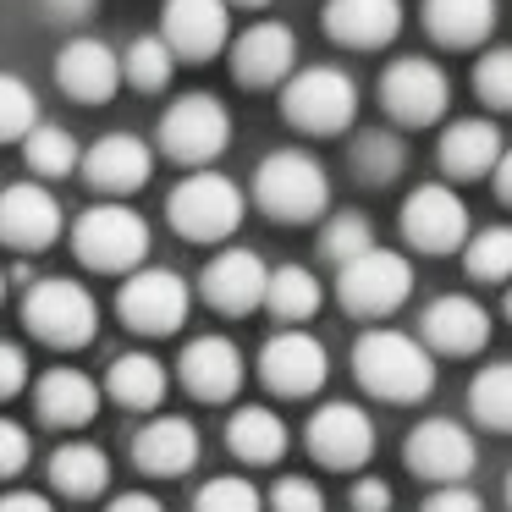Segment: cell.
Returning a JSON list of instances; mask_svg holds the SVG:
<instances>
[{
	"mask_svg": "<svg viewBox=\"0 0 512 512\" xmlns=\"http://www.w3.org/2000/svg\"><path fill=\"white\" fill-rule=\"evenodd\" d=\"M353 375L380 402H424L435 391V358L424 353L419 336L375 325L353 347Z\"/></svg>",
	"mask_w": 512,
	"mask_h": 512,
	"instance_id": "6da1fadb",
	"label": "cell"
},
{
	"mask_svg": "<svg viewBox=\"0 0 512 512\" xmlns=\"http://www.w3.org/2000/svg\"><path fill=\"white\" fill-rule=\"evenodd\" d=\"M72 248L89 270H105V276H133L149 254V226L138 210L127 204H94V210L78 215L72 226Z\"/></svg>",
	"mask_w": 512,
	"mask_h": 512,
	"instance_id": "7a4b0ae2",
	"label": "cell"
},
{
	"mask_svg": "<svg viewBox=\"0 0 512 512\" xmlns=\"http://www.w3.org/2000/svg\"><path fill=\"white\" fill-rule=\"evenodd\" d=\"M254 199H259V210L276 215V221H314V215L331 204V177H325V166L314 155L281 149V155L259 160Z\"/></svg>",
	"mask_w": 512,
	"mask_h": 512,
	"instance_id": "3957f363",
	"label": "cell"
},
{
	"mask_svg": "<svg viewBox=\"0 0 512 512\" xmlns=\"http://www.w3.org/2000/svg\"><path fill=\"white\" fill-rule=\"evenodd\" d=\"M166 215L188 243H221L243 226V188L221 171H193L171 188Z\"/></svg>",
	"mask_w": 512,
	"mask_h": 512,
	"instance_id": "277c9868",
	"label": "cell"
},
{
	"mask_svg": "<svg viewBox=\"0 0 512 512\" xmlns=\"http://www.w3.org/2000/svg\"><path fill=\"white\" fill-rule=\"evenodd\" d=\"M23 320H28V331H34L39 342H50V347H83V342H94V331H100V303H94V292L83 287V281L45 276V281L28 287Z\"/></svg>",
	"mask_w": 512,
	"mask_h": 512,
	"instance_id": "5b68a950",
	"label": "cell"
},
{
	"mask_svg": "<svg viewBox=\"0 0 512 512\" xmlns=\"http://www.w3.org/2000/svg\"><path fill=\"white\" fill-rule=\"evenodd\" d=\"M281 111L303 133H342L358 116V83L342 67H303L281 89Z\"/></svg>",
	"mask_w": 512,
	"mask_h": 512,
	"instance_id": "8992f818",
	"label": "cell"
},
{
	"mask_svg": "<svg viewBox=\"0 0 512 512\" xmlns=\"http://www.w3.org/2000/svg\"><path fill=\"white\" fill-rule=\"evenodd\" d=\"M336 292H342L347 314H364V320H386L408 303L413 292V265L397 254V248H369L353 265H342L336 276Z\"/></svg>",
	"mask_w": 512,
	"mask_h": 512,
	"instance_id": "52a82bcc",
	"label": "cell"
},
{
	"mask_svg": "<svg viewBox=\"0 0 512 512\" xmlns=\"http://www.w3.org/2000/svg\"><path fill=\"white\" fill-rule=\"evenodd\" d=\"M232 144V116L215 94H182L166 116H160V149L193 171H210V160Z\"/></svg>",
	"mask_w": 512,
	"mask_h": 512,
	"instance_id": "ba28073f",
	"label": "cell"
},
{
	"mask_svg": "<svg viewBox=\"0 0 512 512\" xmlns=\"http://www.w3.org/2000/svg\"><path fill=\"white\" fill-rule=\"evenodd\" d=\"M188 281L177 270H133L116 292V314H122L127 331H144V336H171L182 320H188Z\"/></svg>",
	"mask_w": 512,
	"mask_h": 512,
	"instance_id": "9c48e42d",
	"label": "cell"
},
{
	"mask_svg": "<svg viewBox=\"0 0 512 512\" xmlns=\"http://www.w3.org/2000/svg\"><path fill=\"white\" fill-rule=\"evenodd\" d=\"M380 105H386L402 127H430V122H441L446 105H452V83H446V72L435 67V61L402 56V61H391L386 78H380Z\"/></svg>",
	"mask_w": 512,
	"mask_h": 512,
	"instance_id": "30bf717a",
	"label": "cell"
},
{
	"mask_svg": "<svg viewBox=\"0 0 512 512\" xmlns=\"http://www.w3.org/2000/svg\"><path fill=\"white\" fill-rule=\"evenodd\" d=\"M408 468L419 479H435V485H463L479 463V446L474 435L463 430L457 419H424L408 430V446H402Z\"/></svg>",
	"mask_w": 512,
	"mask_h": 512,
	"instance_id": "8fae6325",
	"label": "cell"
},
{
	"mask_svg": "<svg viewBox=\"0 0 512 512\" xmlns=\"http://www.w3.org/2000/svg\"><path fill=\"white\" fill-rule=\"evenodd\" d=\"M402 237L413 248H424V254H452L468 237V204L452 188H441V182H424L402 204Z\"/></svg>",
	"mask_w": 512,
	"mask_h": 512,
	"instance_id": "7c38bea8",
	"label": "cell"
},
{
	"mask_svg": "<svg viewBox=\"0 0 512 512\" xmlns=\"http://www.w3.org/2000/svg\"><path fill=\"white\" fill-rule=\"evenodd\" d=\"M259 375H265V386L281 391V397H309V391L325 386L331 358H325V347L314 342L309 331H281L259 347Z\"/></svg>",
	"mask_w": 512,
	"mask_h": 512,
	"instance_id": "4fadbf2b",
	"label": "cell"
},
{
	"mask_svg": "<svg viewBox=\"0 0 512 512\" xmlns=\"http://www.w3.org/2000/svg\"><path fill=\"white\" fill-rule=\"evenodd\" d=\"M61 237V204L39 182H12L0 193V243L17 254H39Z\"/></svg>",
	"mask_w": 512,
	"mask_h": 512,
	"instance_id": "5bb4252c",
	"label": "cell"
},
{
	"mask_svg": "<svg viewBox=\"0 0 512 512\" xmlns=\"http://www.w3.org/2000/svg\"><path fill=\"white\" fill-rule=\"evenodd\" d=\"M309 452L325 468H364L375 452V424L358 402H325L309 419Z\"/></svg>",
	"mask_w": 512,
	"mask_h": 512,
	"instance_id": "9a60e30c",
	"label": "cell"
},
{
	"mask_svg": "<svg viewBox=\"0 0 512 512\" xmlns=\"http://www.w3.org/2000/svg\"><path fill=\"white\" fill-rule=\"evenodd\" d=\"M199 287H204V303H210V309L254 314L259 303H265L270 270H265V259H259L254 248H226V254H215L210 265H204Z\"/></svg>",
	"mask_w": 512,
	"mask_h": 512,
	"instance_id": "2e32d148",
	"label": "cell"
},
{
	"mask_svg": "<svg viewBox=\"0 0 512 512\" xmlns=\"http://www.w3.org/2000/svg\"><path fill=\"white\" fill-rule=\"evenodd\" d=\"M226 0H166L160 12V39L177 61H210L226 45Z\"/></svg>",
	"mask_w": 512,
	"mask_h": 512,
	"instance_id": "e0dca14e",
	"label": "cell"
},
{
	"mask_svg": "<svg viewBox=\"0 0 512 512\" xmlns=\"http://www.w3.org/2000/svg\"><path fill=\"white\" fill-rule=\"evenodd\" d=\"M56 78L72 100L83 105H105L116 89H122V56H116L105 39L83 34V39H67L56 56Z\"/></svg>",
	"mask_w": 512,
	"mask_h": 512,
	"instance_id": "ac0fdd59",
	"label": "cell"
},
{
	"mask_svg": "<svg viewBox=\"0 0 512 512\" xmlns=\"http://www.w3.org/2000/svg\"><path fill=\"white\" fill-rule=\"evenodd\" d=\"M325 34L347 50H380L402 34V0H325Z\"/></svg>",
	"mask_w": 512,
	"mask_h": 512,
	"instance_id": "d6986e66",
	"label": "cell"
},
{
	"mask_svg": "<svg viewBox=\"0 0 512 512\" xmlns=\"http://www.w3.org/2000/svg\"><path fill=\"white\" fill-rule=\"evenodd\" d=\"M292 61H298V39L287 23H254L232 45V72L248 89H270V83L292 78Z\"/></svg>",
	"mask_w": 512,
	"mask_h": 512,
	"instance_id": "ffe728a7",
	"label": "cell"
},
{
	"mask_svg": "<svg viewBox=\"0 0 512 512\" xmlns=\"http://www.w3.org/2000/svg\"><path fill=\"white\" fill-rule=\"evenodd\" d=\"M424 342L435 353H452V358H468L490 342V314L485 303H474L468 292H446L424 309Z\"/></svg>",
	"mask_w": 512,
	"mask_h": 512,
	"instance_id": "44dd1931",
	"label": "cell"
},
{
	"mask_svg": "<svg viewBox=\"0 0 512 512\" xmlns=\"http://www.w3.org/2000/svg\"><path fill=\"white\" fill-rule=\"evenodd\" d=\"M182 386L199 402H226L243 391V353L226 336H199L182 347Z\"/></svg>",
	"mask_w": 512,
	"mask_h": 512,
	"instance_id": "7402d4cb",
	"label": "cell"
},
{
	"mask_svg": "<svg viewBox=\"0 0 512 512\" xmlns=\"http://www.w3.org/2000/svg\"><path fill=\"white\" fill-rule=\"evenodd\" d=\"M149 171H155V155H149V144L138 133H105L83 155V177L100 193H133L149 182Z\"/></svg>",
	"mask_w": 512,
	"mask_h": 512,
	"instance_id": "603a6c76",
	"label": "cell"
},
{
	"mask_svg": "<svg viewBox=\"0 0 512 512\" xmlns=\"http://www.w3.org/2000/svg\"><path fill=\"white\" fill-rule=\"evenodd\" d=\"M133 463L155 479L188 474V468L199 463V430H193L188 419H177V413H160V419H149L144 430L133 435Z\"/></svg>",
	"mask_w": 512,
	"mask_h": 512,
	"instance_id": "cb8c5ba5",
	"label": "cell"
},
{
	"mask_svg": "<svg viewBox=\"0 0 512 512\" xmlns=\"http://www.w3.org/2000/svg\"><path fill=\"white\" fill-rule=\"evenodd\" d=\"M501 155H507L501 127L485 122V116H463V122H452L441 133V166H446V177H457V182L490 177V171L501 166Z\"/></svg>",
	"mask_w": 512,
	"mask_h": 512,
	"instance_id": "d4e9b609",
	"label": "cell"
},
{
	"mask_svg": "<svg viewBox=\"0 0 512 512\" xmlns=\"http://www.w3.org/2000/svg\"><path fill=\"white\" fill-rule=\"evenodd\" d=\"M34 408H39V419H45V424L78 430V424L94 419V408H100V391H94V380L78 375V369H50V375L34 386Z\"/></svg>",
	"mask_w": 512,
	"mask_h": 512,
	"instance_id": "484cf974",
	"label": "cell"
},
{
	"mask_svg": "<svg viewBox=\"0 0 512 512\" xmlns=\"http://www.w3.org/2000/svg\"><path fill=\"white\" fill-rule=\"evenodd\" d=\"M424 28L452 50L485 45L496 28V0H424Z\"/></svg>",
	"mask_w": 512,
	"mask_h": 512,
	"instance_id": "4316f807",
	"label": "cell"
},
{
	"mask_svg": "<svg viewBox=\"0 0 512 512\" xmlns=\"http://www.w3.org/2000/svg\"><path fill=\"white\" fill-rule=\"evenodd\" d=\"M50 485H56L61 496L94 501L105 485H111V457H105L94 441H67L56 457H50Z\"/></svg>",
	"mask_w": 512,
	"mask_h": 512,
	"instance_id": "83f0119b",
	"label": "cell"
},
{
	"mask_svg": "<svg viewBox=\"0 0 512 512\" xmlns=\"http://www.w3.org/2000/svg\"><path fill=\"white\" fill-rule=\"evenodd\" d=\"M226 446H232V457L265 468V463H276V457L287 452V424H281V413H270V408H237L232 424H226Z\"/></svg>",
	"mask_w": 512,
	"mask_h": 512,
	"instance_id": "f1b7e54d",
	"label": "cell"
},
{
	"mask_svg": "<svg viewBox=\"0 0 512 512\" xmlns=\"http://www.w3.org/2000/svg\"><path fill=\"white\" fill-rule=\"evenodd\" d=\"M166 364L160 358H149V353H122L111 364V375H105V391H111L122 408H138V413H149V408H160L166 402Z\"/></svg>",
	"mask_w": 512,
	"mask_h": 512,
	"instance_id": "f546056e",
	"label": "cell"
},
{
	"mask_svg": "<svg viewBox=\"0 0 512 512\" xmlns=\"http://www.w3.org/2000/svg\"><path fill=\"white\" fill-rule=\"evenodd\" d=\"M265 309L276 314L281 325H303V320H314V314H320V281H314L303 265H281V270H270Z\"/></svg>",
	"mask_w": 512,
	"mask_h": 512,
	"instance_id": "4dcf8cb0",
	"label": "cell"
},
{
	"mask_svg": "<svg viewBox=\"0 0 512 512\" xmlns=\"http://www.w3.org/2000/svg\"><path fill=\"white\" fill-rule=\"evenodd\" d=\"M23 155H28V171H34V177H67V171L83 166L78 138H72L67 127H50V122H39L34 133L23 138Z\"/></svg>",
	"mask_w": 512,
	"mask_h": 512,
	"instance_id": "1f68e13d",
	"label": "cell"
},
{
	"mask_svg": "<svg viewBox=\"0 0 512 512\" xmlns=\"http://www.w3.org/2000/svg\"><path fill=\"white\" fill-rule=\"evenodd\" d=\"M171 72H177V56L166 50V39L160 34H144L127 45L122 56V83H133L138 94H160L171 83Z\"/></svg>",
	"mask_w": 512,
	"mask_h": 512,
	"instance_id": "d6a6232c",
	"label": "cell"
},
{
	"mask_svg": "<svg viewBox=\"0 0 512 512\" xmlns=\"http://www.w3.org/2000/svg\"><path fill=\"white\" fill-rule=\"evenodd\" d=\"M468 408L485 430H507L512 435V364H490L474 375L468 386Z\"/></svg>",
	"mask_w": 512,
	"mask_h": 512,
	"instance_id": "836d02e7",
	"label": "cell"
},
{
	"mask_svg": "<svg viewBox=\"0 0 512 512\" xmlns=\"http://www.w3.org/2000/svg\"><path fill=\"white\" fill-rule=\"evenodd\" d=\"M463 265L474 281H512V226H485L463 248Z\"/></svg>",
	"mask_w": 512,
	"mask_h": 512,
	"instance_id": "e575fe53",
	"label": "cell"
},
{
	"mask_svg": "<svg viewBox=\"0 0 512 512\" xmlns=\"http://www.w3.org/2000/svg\"><path fill=\"white\" fill-rule=\"evenodd\" d=\"M375 248V232H369V221L358 210H342V215H331L325 221V232H320V254L325 259H336V270L342 265H353L358 254H369Z\"/></svg>",
	"mask_w": 512,
	"mask_h": 512,
	"instance_id": "d590c367",
	"label": "cell"
},
{
	"mask_svg": "<svg viewBox=\"0 0 512 512\" xmlns=\"http://www.w3.org/2000/svg\"><path fill=\"white\" fill-rule=\"evenodd\" d=\"M39 127V100L23 78L12 72H0V144H12V138H28Z\"/></svg>",
	"mask_w": 512,
	"mask_h": 512,
	"instance_id": "8d00e7d4",
	"label": "cell"
},
{
	"mask_svg": "<svg viewBox=\"0 0 512 512\" xmlns=\"http://www.w3.org/2000/svg\"><path fill=\"white\" fill-rule=\"evenodd\" d=\"M402 138L397 133H358V144H353V171L364 182H391L402 171Z\"/></svg>",
	"mask_w": 512,
	"mask_h": 512,
	"instance_id": "74e56055",
	"label": "cell"
},
{
	"mask_svg": "<svg viewBox=\"0 0 512 512\" xmlns=\"http://www.w3.org/2000/svg\"><path fill=\"white\" fill-rule=\"evenodd\" d=\"M193 512H265V496H259L248 479L221 474V479H210V485L193 496Z\"/></svg>",
	"mask_w": 512,
	"mask_h": 512,
	"instance_id": "f35d334b",
	"label": "cell"
},
{
	"mask_svg": "<svg viewBox=\"0 0 512 512\" xmlns=\"http://www.w3.org/2000/svg\"><path fill=\"white\" fill-rule=\"evenodd\" d=\"M474 89H479V100H485V105L512 111V45L485 50V61L474 67Z\"/></svg>",
	"mask_w": 512,
	"mask_h": 512,
	"instance_id": "ab89813d",
	"label": "cell"
},
{
	"mask_svg": "<svg viewBox=\"0 0 512 512\" xmlns=\"http://www.w3.org/2000/svg\"><path fill=\"white\" fill-rule=\"evenodd\" d=\"M270 512H325V496H320L314 479L287 474V479H276V490H270Z\"/></svg>",
	"mask_w": 512,
	"mask_h": 512,
	"instance_id": "60d3db41",
	"label": "cell"
},
{
	"mask_svg": "<svg viewBox=\"0 0 512 512\" xmlns=\"http://www.w3.org/2000/svg\"><path fill=\"white\" fill-rule=\"evenodd\" d=\"M28 457H34V441H28V430H23V424H12V419H0V479L23 474Z\"/></svg>",
	"mask_w": 512,
	"mask_h": 512,
	"instance_id": "b9f144b4",
	"label": "cell"
},
{
	"mask_svg": "<svg viewBox=\"0 0 512 512\" xmlns=\"http://www.w3.org/2000/svg\"><path fill=\"white\" fill-rule=\"evenodd\" d=\"M28 386V353L17 342H0V402Z\"/></svg>",
	"mask_w": 512,
	"mask_h": 512,
	"instance_id": "7bdbcfd3",
	"label": "cell"
},
{
	"mask_svg": "<svg viewBox=\"0 0 512 512\" xmlns=\"http://www.w3.org/2000/svg\"><path fill=\"white\" fill-rule=\"evenodd\" d=\"M424 512H485V501H479L474 485H441L424 501Z\"/></svg>",
	"mask_w": 512,
	"mask_h": 512,
	"instance_id": "ee69618b",
	"label": "cell"
},
{
	"mask_svg": "<svg viewBox=\"0 0 512 512\" xmlns=\"http://www.w3.org/2000/svg\"><path fill=\"white\" fill-rule=\"evenodd\" d=\"M353 507L358 512H391V485H386V479H358V485H353Z\"/></svg>",
	"mask_w": 512,
	"mask_h": 512,
	"instance_id": "f6af8a7d",
	"label": "cell"
},
{
	"mask_svg": "<svg viewBox=\"0 0 512 512\" xmlns=\"http://www.w3.org/2000/svg\"><path fill=\"white\" fill-rule=\"evenodd\" d=\"M39 6H45L50 23H83L94 12V0H39Z\"/></svg>",
	"mask_w": 512,
	"mask_h": 512,
	"instance_id": "bcb514c9",
	"label": "cell"
},
{
	"mask_svg": "<svg viewBox=\"0 0 512 512\" xmlns=\"http://www.w3.org/2000/svg\"><path fill=\"white\" fill-rule=\"evenodd\" d=\"M0 512H56V507L34 490H12V496H0Z\"/></svg>",
	"mask_w": 512,
	"mask_h": 512,
	"instance_id": "7dc6e473",
	"label": "cell"
},
{
	"mask_svg": "<svg viewBox=\"0 0 512 512\" xmlns=\"http://www.w3.org/2000/svg\"><path fill=\"white\" fill-rule=\"evenodd\" d=\"M105 512H166V507H160L155 496H144V490H127V496H116Z\"/></svg>",
	"mask_w": 512,
	"mask_h": 512,
	"instance_id": "c3c4849f",
	"label": "cell"
},
{
	"mask_svg": "<svg viewBox=\"0 0 512 512\" xmlns=\"http://www.w3.org/2000/svg\"><path fill=\"white\" fill-rule=\"evenodd\" d=\"M490 177H496V199H501V204H512V149L501 155V166L490 171Z\"/></svg>",
	"mask_w": 512,
	"mask_h": 512,
	"instance_id": "681fc988",
	"label": "cell"
},
{
	"mask_svg": "<svg viewBox=\"0 0 512 512\" xmlns=\"http://www.w3.org/2000/svg\"><path fill=\"white\" fill-rule=\"evenodd\" d=\"M237 6H270V0H237Z\"/></svg>",
	"mask_w": 512,
	"mask_h": 512,
	"instance_id": "f907efd6",
	"label": "cell"
},
{
	"mask_svg": "<svg viewBox=\"0 0 512 512\" xmlns=\"http://www.w3.org/2000/svg\"><path fill=\"white\" fill-rule=\"evenodd\" d=\"M507 314H512V287H507Z\"/></svg>",
	"mask_w": 512,
	"mask_h": 512,
	"instance_id": "816d5d0a",
	"label": "cell"
},
{
	"mask_svg": "<svg viewBox=\"0 0 512 512\" xmlns=\"http://www.w3.org/2000/svg\"><path fill=\"white\" fill-rule=\"evenodd\" d=\"M507 501H512V474H507Z\"/></svg>",
	"mask_w": 512,
	"mask_h": 512,
	"instance_id": "f5cc1de1",
	"label": "cell"
},
{
	"mask_svg": "<svg viewBox=\"0 0 512 512\" xmlns=\"http://www.w3.org/2000/svg\"><path fill=\"white\" fill-rule=\"evenodd\" d=\"M0 298H6V276H0Z\"/></svg>",
	"mask_w": 512,
	"mask_h": 512,
	"instance_id": "db71d44e",
	"label": "cell"
}]
</instances>
